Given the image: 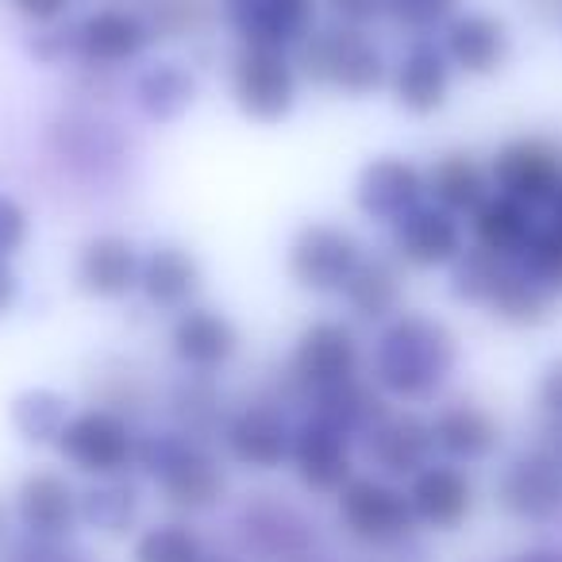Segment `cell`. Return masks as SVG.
<instances>
[{"label": "cell", "mask_w": 562, "mask_h": 562, "mask_svg": "<svg viewBox=\"0 0 562 562\" xmlns=\"http://www.w3.org/2000/svg\"><path fill=\"white\" fill-rule=\"evenodd\" d=\"M220 20L235 43L297 50L321 20V0H216Z\"/></svg>", "instance_id": "12"}, {"label": "cell", "mask_w": 562, "mask_h": 562, "mask_svg": "<svg viewBox=\"0 0 562 562\" xmlns=\"http://www.w3.org/2000/svg\"><path fill=\"white\" fill-rule=\"evenodd\" d=\"M204 562H243V559H235V554H204Z\"/></svg>", "instance_id": "51"}, {"label": "cell", "mask_w": 562, "mask_h": 562, "mask_svg": "<svg viewBox=\"0 0 562 562\" xmlns=\"http://www.w3.org/2000/svg\"><path fill=\"white\" fill-rule=\"evenodd\" d=\"M547 431H551V436H547L543 443L551 447V451H559V454H562V428H551V424H547Z\"/></svg>", "instance_id": "50"}, {"label": "cell", "mask_w": 562, "mask_h": 562, "mask_svg": "<svg viewBox=\"0 0 562 562\" xmlns=\"http://www.w3.org/2000/svg\"><path fill=\"white\" fill-rule=\"evenodd\" d=\"M308 413L321 416L324 424H331L336 431H344L347 439H367L385 416L393 413L390 397L378 390L374 382H362V378H351V382L336 385V390H324L308 401Z\"/></svg>", "instance_id": "30"}, {"label": "cell", "mask_w": 562, "mask_h": 562, "mask_svg": "<svg viewBox=\"0 0 562 562\" xmlns=\"http://www.w3.org/2000/svg\"><path fill=\"white\" fill-rule=\"evenodd\" d=\"M227 89L235 109L255 124L290 120L301 97V70L293 63V50L239 43L227 66Z\"/></svg>", "instance_id": "5"}, {"label": "cell", "mask_w": 562, "mask_h": 562, "mask_svg": "<svg viewBox=\"0 0 562 562\" xmlns=\"http://www.w3.org/2000/svg\"><path fill=\"white\" fill-rule=\"evenodd\" d=\"M9 4H12V12H16L20 20H27V24L50 27V24H58L66 12H70L74 0H9Z\"/></svg>", "instance_id": "45"}, {"label": "cell", "mask_w": 562, "mask_h": 562, "mask_svg": "<svg viewBox=\"0 0 562 562\" xmlns=\"http://www.w3.org/2000/svg\"><path fill=\"white\" fill-rule=\"evenodd\" d=\"M451 86H454L451 58H447L443 43L428 40V35L416 40L390 70L393 104L416 120H428L436 112H443L447 101H451Z\"/></svg>", "instance_id": "19"}, {"label": "cell", "mask_w": 562, "mask_h": 562, "mask_svg": "<svg viewBox=\"0 0 562 562\" xmlns=\"http://www.w3.org/2000/svg\"><path fill=\"white\" fill-rule=\"evenodd\" d=\"M321 9L328 12L336 24L370 27L385 16V0H321Z\"/></svg>", "instance_id": "44"}, {"label": "cell", "mask_w": 562, "mask_h": 562, "mask_svg": "<svg viewBox=\"0 0 562 562\" xmlns=\"http://www.w3.org/2000/svg\"><path fill=\"white\" fill-rule=\"evenodd\" d=\"M27 55L43 66H66L78 63V40H74V27H58L50 24L47 32H40L32 43H27Z\"/></svg>", "instance_id": "41"}, {"label": "cell", "mask_w": 562, "mask_h": 562, "mask_svg": "<svg viewBox=\"0 0 562 562\" xmlns=\"http://www.w3.org/2000/svg\"><path fill=\"white\" fill-rule=\"evenodd\" d=\"M201 97V81L178 58H158L147 63L132 81V101L150 124H173L181 120Z\"/></svg>", "instance_id": "28"}, {"label": "cell", "mask_w": 562, "mask_h": 562, "mask_svg": "<svg viewBox=\"0 0 562 562\" xmlns=\"http://www.w3.org/2000/svg\"><path fill=\"white\" fill-rule=\"evenodd\" d=\"M459 367V336L439 316L397 313L382 324L370 351V374L385 397L431 401Z\"/></svg>", "instance_id": "1"}, {"label": "cell", "mask_w": 562, "mask_h": 562, "mask_svg": "<svg viewBox=\"0 0 562 562\" xmlns=\"http://www.w3.org/2000/svg\"><path fill=\"white\" fill-rule=\"evenodd\" d=\"M536 405L551 428H562V355H554L543 367V374H539Z\"/></svg>", "instance_id": "42"}, {"label": "cell", "mask_w": 562, "mask_h": 562, "mask_svg": "<svg viewBox=\"0 0 562 562\" xmlns=\"http://www.w3.org/2000/svg\"><path fill=\"white\" fill-rule=\"evenodd\" d=\"M508 562H562V547H528V551H516Z\"/></svg>", "instance_id": "48"}, {"label": "cell", "mask_w": 562, "mask_h": 562, "mask_svg": "<svg viewBox=\"0 0 562 562\" xmlns=\"http://www.w3.org/2000/svg\"><path fill=\"white\" fill-rule=\"evenodd\" d=\"M74 40H78V63L86 70H116V66L147 55L155 32H150L143 12L104 4L74 24Z\"/></svg>", "instance_id": "15"}, {"label": "cell", "mask_w": 562, "mask_h": 562, "mask_svg": "<svg viewBox=\"0 0 562 562\" xmlns=\"http://www.w3.org/2000/svg\"><path fill=\"white\" fill-rule=\"evenodd\" d=\"M170 416H173V428L186 431V436L201 439H216L224 431V393L220 385L212 382V374H186L178 385L170 390Z\"/></svg>", "instance_id": "34"}, {"label": "cell", "mask_w": 562, "mask_h": 562, "mask_svg": "<svg viewBox=\"0 0 562 562\" xmlns=\"http://www.w3.org/2000/svg\"><path fill=\"white\" fill-rule=\"evenodd\" d=\"M135 439L132 416L116 413L109 405H89L66 420L55 451L66 467H74L86 477H116L135 467Z\"/></svg>", "instance_id": "7"}, {"label": "cell", "mask_w": 562, "mask_h": 562, "mask_svg": "<svg viewBox=\"0 0 562 562\" xmlns=\"http://www.w3.org/2000/svg\"><path fill=\"white\" fill-rule=\"evenodd\" d=\"M408 505L420 528L459 531L474 513V477L459 462H428L416 477H408Z\"/></svg>", "instance_id": "22"}, {"label": "cell", "mask_w": 562, "mask_h": 562, "mask_svg": "<svg viewBox=\"0 0 562 562\" xmlns=\"http://www.w3.org/2000/svg\"><path fill=\"white\" fill-rule=\"evenodd\" d=\"M424 178H428V201L454 212L459 220L462 216L470 220L493 196L490 166L477 162L470 150H447V155H439L424 170Z\"/></svg>", "instance_id": "29"}, {"label": "cell", "mask_w": 562, "mask_h": 562, "mask_svg": "<svg viewBox=\"0 0 562 562\" xmlns=\"http://www.w3.org/2000/svg\"><path fill=\"white\" fill-rule=\"evenodd\" d=\"M216 16V0H150L147 24L155 40H196Z\"/></svg>", "instance_id": "37"}, {"label": "cell", "mask_w": 562, "mask_h": 562, "mask_svg": "<svg viewBox=\"0 0 562 562\" xmlns=\"http://www.w3.org/2000/svg\"><path fill=\"white\" fill-rule=\"evenodd\" d=\"M390 243L397 262L416 266V270H451L454 258L467 250V232L454 212L424 201L393 224Z\"/></svg>", "instance_id": "20"}, {"label": "cell", "mask_w": 562, "mask_h": 562, "mask_svg": "<svg viewBox=\"0 0 562 562\" xmlns=\"http://www.w3.org/2000/svg\"><path fill=\"white\" fill-rule=\"evenodd\" d=\"M139 505L143 493L127 474L93 477V485L78 493V520L101 536H124L139 516Z\"/></svg>", "instance_id": "33"}, {"label": "cell", "mask_w": 562, "mask_h": 562, "mask_svg": "<svg viewBox=\"0 0 562 562\" xmlns=\"http://www.w3.org/2000/svg\"><path fill=\"white\" fill-rule=\"evenodd\" d=\"M516 262H520L547 293L559 297L562 293V227L551 224V220H539V227L531 232L528 247L520 250Z\"/></svg>", "instance_id": "38"}, {"label": "cell", "mask_w": 562, "mask_h": 562, "mask_svg": "<svg viewBox=\"0 0 562 562\" xmlns=\"http://www.w3.org/2000/svg\"><path fill=\"white\" fill-rule=\"evenodd\" d=\"M493 193L513 196L528 209H551L562 189V147L539 135H520L497 147L490 162Z\"/></svg>", "instance_id": "10"}, {"label": "cell", "mask_w": 562, "mask_h": 562, "mask_svg": "<svg viewBox=\"0 0 562 562\" xmlns=\"http://www.w3.org/2000/svg\"><path fill=\"white\" fill-rule=\"evenodd\" d=\"M4 562H81V554L70 551V547H66V539L24 536L16 547H12Z\"/></svg>", "instance_id": "43"}, {"label": "cell", "mask_w": 562, "mask_h": 562, "mask_svg": "<svg viewBox=\"0 0 562 562\" xmlns=\"http://www.w3.org/2000/svg\"><path fill=\"white\" fill-rule=\"evenodd\" d=\"M439 43L454 74H467V78H497L513 58V27L493 12H459L443 27Z\"/></svg>", "instance_id": "25"}, {"label": "cell", "mask_w": 562, "mask_h": 562, "mask_svg": "<svg viewBox=\"0 0 562 562\" xmlns=\"http://www.w3.org/2000/svg\"><path fill=\"white\" fill-rule=\"evenodd\" d=\"M293 428L297 424L278 401H247L243 408L227 413L220 439H224L227 459L239 462L243 470L270 474V470L290 467Z\"/></svg>", "instance_id": "13"}, {"label": "cell", "mask_w": 562, "mask_h": 562, "mask_svg": "<svg viewBox=\"0 0 562 562\" xmlns=\"http://www.w3.org/2000/svg\"><path fill=\"white\" fill-rule=\"evenodd\" d=\"M16 520L24 536L66 539L78 528V490L58 470H32L16 485Z\"/></svg>", "instance_id": "26"}, {"label": "cell", "mask_w": 562, "mask_h": 562, "mask_svg": "<svg viewBox=\"0 0 562 562\" xmlns=\"http://www.w3.org/2000/svg\"><path fill=\"white\" fill-rule=\"evenodd\" d=\"M132 562H204V539L186 520L150 524L135 536Z\"/></svg>", "instance_id": "36"}, {"label": "cell", "mask_w": 562, "mask_h": 562, "mask_svg": "<svg viewBox=\"0 0 562 562\" xmlns=\"http://www.w3.org/2000/svg\"><path fill=\"white\" fill-rule=\"evenodd\" d=\"M235 528L247 554H255L258 562H308L316 547V531L305 513L273 493H258L255 501H247L235 516Z\"/></svg>", "instance_id": "14"}, {"label": "cell", "mask_w": 562, "mask_h": 562, "mask_svg": "<svg viewBox=\"0 0 562 562\" xmlns=\"http://www.w3.org/2000/svg\"><path fill=\"white\" fill-rule=\"evenodd\" d=\"M16 301H20V273L9 258H0V321L16 308Z\"/></svg>", "instance_id": "46"}, {"label": "cell", "mask_w": 562, "mask_h": 562, "mask_svg": "<svg viewBox=\"0 0 562 562\" xmlns=\"http://www.w3.org/2000/svg\"><path fill=\"white\" fill-rule=\"evenodd\" d=\"M344 301L355 321L362 324H385L405 305V273L393 258L367 255L351 281L344 285Z\"/></svg>", "instance_id": "31"}, {"label": "cell", "mask_w": 562, "mask_h": 562, "mask_svg": "<svg viewBox=\"0 0 562 562\" xmlns=\"http://www.w3.org/2000/svg\"><path fill=\"white\" fill-rule=\"evenodd\" d=\"M135 467L158 485L173 513H209L227 497V470L209 443L178 428H150L135 439Z\"/></svg>", "instance_id": "2"}, {"label": "cell", "mask_w": 562, "mask_h": 562, "mask_svg": "<svg viewBox=\"0 0 562 562\" xmlns=\"http://www.w3.org/2000/svg\"><path fill=\"white\" fill-rule=\"evenodd\" d=\"M362 258L367 250L355 232L328 224V220H308L293 232L290 247H285V273L297 290L328 297V293H344Z\"/></svg>", "instance_id": "8"}, {"label": "cell", "mask_w": 562, "mask_h": 562, "mask_svg": "<svg viewBox=\"0 0 562 562\" xmlns=\"http://www.w3.org/2000/svg\"><path fill=\"white\" fill-rule=\"evenodd\" d=\"M547 220L562 227V189H559V196H554V201H551V209H547Z\"/></svg>", "instance_id": "49"}, {"label": "cell", "mask_w": 562, "mask_h": 562, "mask_svg": "<svg viewBox=\"0 0 562 562\" xmlns=\"http://www.w3.org/2000/svg\"><path fill=\"white\" fill-rule=\"evenodd\" d=\"M70 416H74L70 397L50 390V385H32V390L16 393L9 405L12 431H16L27 447H55Z\"/></svg>", "instance_id": "35"}, {"label": "cell", "mask_w": 562, "mask_h": 562, "mask_svg": "<svg viewBox=\"0 0 562 562\" xmlns=\"http://www.w3.org/2000/svg\"><path fill=\"white\" fill-rule=\"evenodd\" d=\"M428 201V178L405 155H378L355 178V209L370 224H397L405 212Z\"/></svg>", "instance_id": "17"}, {"label": "cell", "mask_w": 562, "mask_h": 562, "mask_svg": "<svg viewBox=\"0 0 562 562\" xmlns=\"http://www.w3.org/2000/svg\"><path fill=\"white\" fill-rule=\"evenodd\" d=\"M447 290L459 305L482 308L508 328H539L554 313V293H547L516 258H497L482 247H467L454 258Z\"/></svg>", "instance_id": "3"}, {"label": "cell", "mask_w": 562, "mask_h": 562, "mask_svg": "<svg viewBox=\"0 0 562 562\" xmlns=\"http://www.w3.org/2000/svg\"><path fill=\"white\" fill-rule=\"evenodd\" d=\"M462 0H385V16L413 35H431L459 16Z\"/></svg>", "instance_id": "39"}, {"label": "cell", "mask_w": 562, "mask_h": 562, "mask_svg": "<svg viewBox=\"0 0 562 562\" xmlns=\"http://www.w3.org/2000/svg\"><path fill=\"white\" fill-rule=\"evenodd\" d=\"M336 508L347 536L374 551H393L420 531L408 493L382 474H355L336 493Z\"/></svg>", "instance_id": "6"}, {"label": "cell", "mask_w": 562, "mask_h": 562, "mask_svg": "<svg viewBox=\"0 0 562 562\" xmlns=\"http://www.w3.org/2000/svg\"><path fill=\"white\" fill-rule=\"evenodd\" d=\"M539 227L536 209L513 201V196L493 193L482 209L470 216V235H474V247L490 250L497 258H520V250L528 247L531 232Z\"/></svg>", "instance_id": "32"}, {"label": "cell", "mask_w": 562, "mask_h": 562, "mask_svg": "<svg viewBox=\"0 0 562 562\" xmlns=\"http://www.w3.org/2000/svg\"><path fill=\"white\" fill-rule=\"evenodd\" d=\"M431 436H436V451L447 462L470 467V462H485L497 454L501 420L477 401H451L431 416Z\"/></svg>", "instance_id": "27"}, {"label": "cell", "mask_w": 562, "mask_h": 562, "mask_svg": "<svg viewBox=\"0 0 562 562\" xmlns=\"http://www.w3.org/2000/svg\"><path fill=\"white\" fill-rule=\"evenodd\" d=\"M497 505L520 524H554L562 516V454L547 443L520 451L497 477Z\"/></svg>", "instance_id": "11"}, {"label": "cell", "mask_w": 562, "mask_h": 562, "mask_svg": "<svg viewBox=\"0 0 562 562\" xmlns=\"http://www.w3.org/2000/svg\"><path fill=\"white\" fill-rule=\"evenodd\" d=\"M293 63L301 70V81H313L331 93H344L351 101L374 97L390 86V63L382 47L367 35V27H347L331 20L328 27H316L297 50Z\"/></svg>", "instance_id": "4"}, {"label": "cell", "mask_w": 562, "mask_h": 562, "mask_svg": "<svg viewBox=\"0 0 562 562\" xmlns=\"http://www.w3.org/2000/svg\"><path fill=\"white\" fill-rule=\"evenodd\" d=\"M367 462L374 474L390 477V482H408L420 474L428 462H436V436H431V420L416 413H390L367 439H362Z\"/></svg>", "instance_id": "23"}, {"label": "cell", "mask_w": 562, "mask_h": 562, "mask_svg": "<svg viewBox=\"0 0 562 562\" xmlns=\"http://www.w3.org/2000/svg\"><path fill=\"white\" fill-rule=\"evenodd\" d=\"M204 290V270L201 258L189 247L173 239L150 243L143 250V270H139V293L150 308L158 313H186L189 305H196Z\"/></svg>", "instance_id": "24"}, {"label": "cell", "mask_w": 562, "mask_h": 562, "mask_svg": "<svg viewBox=\"0 0 562 562\" xmlns=\"http://www.w3.org/2000/svg\"><path fill=\"white\" fill-rule=\"evenodd\" d=\"M290 467L297 474L301 490L316 493V497H336L355 477V447L344 431H336L321 416L308 413L293 428Z\"/></svg>", "instance_id": "16"}, {"label": "cell", "mask_w": 562, "mask_h": 562, "mask_svg": "<svg viewBox=\"0 0 562 562\" xmlns=\"http://www.w3.org/2000/svg\"><path fill=\"white\" fill-rule=\"evenodd\" d=\"M32 239V212L16 196L0 193V258H16Z\"/></svg>", "instance_id": "40"}, {"label": "cell", "mask_w": 562, "mask_h": 562, "mask_svg": "<svg viewBox=\"0 0 562 562\" xmlns=\"http://www.w3.org/2000/svg\"><path fill=\"white\" fill-rule=\"evenodd\" d=\"M243 336L235 321L220 308L189 305L170 324V355L189 374H220L239 355Z\"/></svg>", "instance_id": "21"}, {"label": "cell", "mask_w": 562, "mask_h": 562, "mask_svg": "<svg viewBox=\"0 0 562 562\" xmlns=\"http://www.w3.org/2000/svg\"><path fill=\"white\" fill-rule=\"evenodd\" d=\"M139 270L143 250L124 232L89 235L74 258V281L93 301H124L139 293Z\"/></svg>", "instance_id": "18"}, {"label": "cell", "mask_w": 562, "mask_h": 562, "mask_svg": "<svg viewBox=\"0 0 562 562\" xmlns=\"http://www.w3.org/2000/svg\"><path fill=\"white\" fill-rule=\"evenodd\" d=\"M359 370H362V339L355 336L351 324L313 321L293 339L285 374H290V382L313 401L316 393L336 390V385L359 378Z\"/></svg>", "instance_id": "9"}, {"label": "cell", "mask_w": 562, "mask_h": 562, "mask_svg": "<svg viewBox=\"0 0 562 562\" xmlns=\"http://www.w3.org/2000/svg\"><path fill=\"white\" fill-rule=\"evenodd\" d=\"M524 12L539 24H559L562 20V0H524Z\"/></svg>", "instance_id": "47"}]
</instances>
